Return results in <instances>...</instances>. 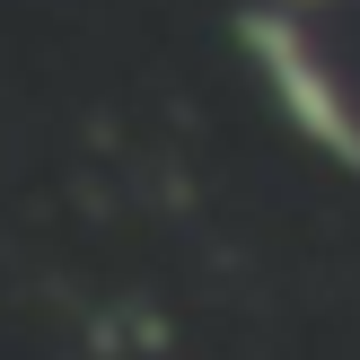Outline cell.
Here are the masks:
<instances>
[{
    "label": "cell",
    "mask_w": 360,
    "mask_h": 360,
    "mask_svg": "<svg viewBox=\"0 0 360 360\" xmlns=\"http://www.w3.org/2000/svg\"><path fill=\"white\" fill-rule=\"evenodd\" d=\"M246 44H255V62H264V79H273L281 115H290L326 158H352V167H360V88L343 79V62L326 53V35H316L308 18L273 9V18L246 27Z\"/></svg>",
    "instance_id": "obj_1"
}]
</instances>
